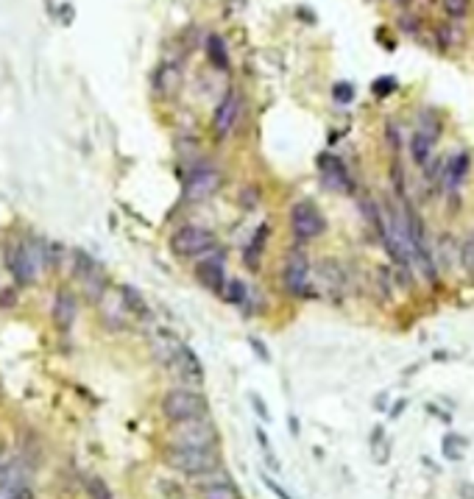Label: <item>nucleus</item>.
I'll list each match as a JSON object with an SVG mask.
<instances>
[{
    "label": "nucleus",
    "mask_w": 474,
    "mask_h": 499,
    "mask_svg": "<svg viewBox=\"0 0 474 499\" xmlns=\"http://www.w3.org/2000/svg\"><path fill=\"white\" fill-rule=\"evenodd\" d=\"M50 243L42 238H25L17 243H6V265L17 284H36L39 273L48 268Z\"/></svg>",
    "instance_id": "f257e3e1"
},
{
    "label": "nucleus",
    "mask_w": 474,
    "mask_h": 499,
    "mask_svg": "<svg viewBox=\"0 0 474 499\" xmlns=\"http://www.w3.org/2000/svg\"><path fill=\"white\" fill-rule=\"evenodd\" d=\"M162 461L171 472L187 477V480H196V477H204L215 469L224 466V452L221 449H182V447H168L162 449Z\"/></svg>",
    "instance_id": "f03ea898"
},
{
    "label": "nucleus",
    "mask_w": 474,
    "mask_h": 499,
    "mask_svg": "<svg viewBox=\"0 0 474 499\" xmlns=\"http://www.w3.org/2000/svg\"><path fill=\"white\" fill-rule=\"evenodd\" d=\"M168 447L182 449H221V430L213 416L171 424L168 427Z\"/></svg>",
    "instance_id": "7ed1b4c3"
},
{
    "label": "nucleus",
    "mask_w": 474,
    "mask_h": 499,
    "mask_svg": "<svg viewBox=\"0 0 474 499\" xmlns=\"http://www.w3.org/2000/svg\"><path fill=\"white\" fill-rule=\"evenodd\" d=\"M162 416L171 421V424H182V421H193V419H204L210 416V399L207 393L196 391V388H171L162 402Z\"/></svg>",
    "instance_id": "20e7f679"
},
{
    "label": "nucleus",
    "mask_w": 474,
    "mask_h": 499,
    "mask_svg": "<svg viewBox=\"0 0 474 499\" xmlns=\"http://www.w3.org/2000/svg\"><path fill=\"white\" fill-rule=\"evenodd\" d=\"M218 249V235L207 226H182L171 235V251L176 256H204L210 251Z\"/></svg>",
    "instance_id": "39448f33"
},
{
    "label": "nucleus",
    "mask_w": 474,
    "mask_h": 499,
    "mask_svg": "<svg viewBox=\"0 0 474 499\" xmlns=\"http://www.w3.org/2000/svg\"><path fill=\"white\" fill-rule=\"evenodd\" d=\"M290 232L299 243H310L326 232V218L315 207V201H296L290 207Z\"/></svg>",
    "instance_id": "423d86ee"
},
{
    "label": "nucleus",
    "mask_w": 474,
    "mask_h": 499,
    "mask_svg": "<svg viewBox=\"0 0 474 499\" xmlns=\"http://www.w3.org/2000/svg\"><path fill=\"white\" fill-rule=\"evenodd\" d=\"M221 187H224V173L213 165H199L185 176L182 196L187 204H201V201H210Z\"/></svg>",
    "instance_id": "0eeeda50"
},
{
    "label": "nucleus",
    "mask_w": 474,
    "mask_h": 499,
    "mask_svg": "<svg viewBox=\"0 0 474 499\" xmlns=\"http://www.w3.org/2000/svg\"><path fill=\"white\" fill-rule=\"evenodd\" d=\"M168 371H171V377L179 382V388H196V391H201V385H204V379H207V371H204L201 357H199L187 343H182V346L176 349V354L168 360Z\"/></svg>",
    "instance_id": "6e6552de"
},
{
    "label": "nucleus",
    "mask_w": 474,
    "mask_h": 499,
    "mask_svg": "<svg viewBox=\"0 0 474 499\" xmlns=\"http://www.w3.org/2000/svg\"><path fill=\"white\" fill-rule=\"evenodd\" d=\"M282 287L293 298H310V259L301 249H290L282 265Z\"/></svg>",
    "instance_id": "1a4fd4ad"
},
{
    "label": "nucleus",
    "mask_w": 474,
    "mask_h": 499,
    "mask_svg": "<svg viewBox=\"0 0 474 499\" xmlns=\"http://www.w3.org/2000/svg\"><path fill=\"white\" fill-rule=\"evenodd\" d=\"M196 279H199V284L204 290H210L215 296L224 293V284H227L229 276H227V259H224L221 249L204 254V259L196 265Z\"/></svg>",
    "instance_id": "9d476101"
},
{
    "label": "nucleus",
    "mask_w": 474,
    "mask_h": 499,
    "mask_svg": "<svg viewBox=\"0 0 474 499\" xmlns=\"http://www.w3.org/2000/svg\"><path fill=\"white\" fill-rule=\"evenodd\" d=\"M76 318H78V298H76V290L64 284L56 290V298L50 307V321L59 329V335H70Z\"/></svg>",
    "instance_id": "9b49d317"
},
{
    "label": "nucleus",
    "mask_w": 474,
    "mask_h": 499,
    "mask_svg": "<svg viewBox=\"0 0 474 499\" xmlns=\"http://www.w3.org/2000/svg\"><path fill=\"white\" fill-rule=\"evenodd\" d=\"M98 312H101V321H103V326H106L109 332H126V329H131V321H134V318L129 315V310H126L120 293L106 290L103 298L98 301Z\"/></svg>",
    "instance_id": "f8f14e48"
},
{
    "label": "nucleus",
    "mask_w": 474,
    "mask_h": 499,
    "mask_svg": "<svg viewBox=\"0 0 474 499\" xmlns=\"http://www.w3.org/2000/svg\"><path fill=\"white\" fill-rule=\"evenodd\" d=\"M237 115H240V92H237V89H229V92L224 95V101L218 103L215 115H213V134H215L218 140H227V137L232 134V129H235V123H237Z\"/></svg>",
    "instance_id": "ddd939ff"
},
{
    "label": "nucleus",
    "mask_w": 474,
    "mask_h": 499,
    "mask_svg": "<svg viewBox=\"0 0 474 499\" xmlns=\"http://www.w3.org/2000/svg\"><path fill=\"white\" fill-rule=\"evenodd\" d=\"M318 168H321V176H324V185L329 190H340V193H349L354 185H352V176L346 171V165L332 157V154H321L318 157Z\"/></svg>",
    "instance_id": "4468645a"
},
{
    "label": "nucleus",
    "mask_w": 474,
    "mask_h": 499,
    "mask_svg": "<svg viewBox=\"0 0 474 499\" xmlns=\"http://www.w3.org/2000/svg\"><path fill=\"white\" fill-rule=\"evenodd\" d=\"M182 343H185V340H182L176 332H171V329H157L154 338H151V354H154L157 363L168 366V360L176 354V349H179Z\"/></svg>",
    "instance_id": "2eb2a0df"
},
{
    "label": "nucleus",
    "mask_w": 474,
    "mask_h": 499,
    "mask_svg": "<svg viewBox=\"0 0 474 499\" xmlns=\"http://www.w3.org/2000/svg\"><path fill=\"white\" fill-rule=\"evenodd\" d=\"M117 293H120V298H123V304H126V310H129V315H131L134 321H151V318H154L151 304L145 301V296H143L137 287L123 284Z\"/></svg>",
    "instance_id": "dca6fc26"
},
{
    "label": "nucleus",
    "mask_w": 474,
    "mask_h": 499,
    "mask_svg": "<svg viewBox=\"0 0 474 499\" xmlns=\"http://www.w3.org/2000/svg\"><path fill=\"white\" fill-rule=\"evenodd\" d=\"M268 232H271V226H268V224L257 226V232L251 235L248 246H245V251H243V262H245V268H248V270H254V273L259 270V259H262V251H265Z\"/></svg>",
    "instance_id": "f3484780"
},
{
    "label": "nucleus",
    "mask_w": 474,
    "mask_h": 499,
    "mask_svg": "<svg viewBox=\"0 0 474 499\" xmlns=\"http://www.w3.org/2000/svg\"><path fill=\"white\" fill-rule=\"evenodd\" d=\"M207 56H210L213 67L229 70V50H227L224 36H218V34H210V36H207Z\"/></svg>",
    "instance_id": "a211bd4d"
},
{
    "label": "nucleus",
    "mask_w": 474,
    "mask_h": 499,
    "mask_svg": "<svg viewBox=\"0 0 474 499\" xmlns=\"http://www.w3.org/2000/svg\"><path fill=\"white\" fill-rule=\"evenodd\" d=\"M466 173H469V154H458V157H452V162L447 165L444 179H447V185L455 190V187H461V185H464Z\"/></svg>",
    "instance_id": "6ab92c4d"
},
{
    "label": "nucleus",
    "mask_w": 474,
    "mask_h": 499,
    "mask_svg": "<svg viewBox=\"0 0 474 499\" xmlns=\"http://www.w3.org/2000/svg\"><path fill=\"white\" fill-rule=\"evenodd\" d=\"M81 489H84L87 499H115L112 489L106 486V480H103V477H98V475H84Z\"/></svg>",
    "instance_id": "aec40b11"
},
{
    "label": "nucleus",
    "mask_w": 474,
    "mask_h": 499,
    "mask_svg": "<svg viewBox=\"0 0 474 499\" xmlns=\"http://www.w3.org/2000/svg\"><path fill=\"white\" fill-rule=\"evenodd\" d=\"M410 154H413V162L424 168V165L430 162V157H433V140L424 137L422 131H416V134L410 137Z\"/></svg>",
    "instance_id": "412c9836"
},
{
    "label": "nucleus",
    "mask_w": 474,
    "mask_h": 499,
    "mask_svg": "<svg viewBox=\"0 0 474 499\" xmlns=\"http://www.w3.org/2000/svg\"><path fill=\"white\" fill-rule=\"evenodd\" d=\"M199 499H245V497H243V491L237 489L235 480H229V483H221V486L201 489V491H199Z\"/></svg>",
    "instance_id": "4be33fe9"
},
{
    "label": "nucleus",
    "mask_w": 474,
    "mask_h": 499,
    "mask_svg": "<svg viewBox=\"0 0 474 499\" xmlns=\"http://www.w3.org/2000/svg\"><path fill=\"white\" fill-rule=\"evenodd\" d=\"M245 296H248V284H245V282H240V279H227L224 293H221L224 301H229V304H245Z\"/></svg>",
    "instance_id": "5701e85b"
},
{
    "label": "nucleus",
    "mask_w": 474,
    "mask_h": 499,
    "mask_svg": "<svg viewBox=\"0 0 474 499\" xmlns=\"http://www.w3.org/2000/svg\"><path fill=\"white\" fill-rule=\"evenodd\" d=\"M416 131H422L424 137H430L433 143H436V137L441 134V123H438V117L427 109V112H422V117H419V129Z\"/></svg>",
    "instance_id": "b1692460"
},
{
    "label": "nucleus",
    "mask_w": 474,
    "mask_h": 499,
    "mask_svg": "<svg viewBox=\"0 0 474 499\" xmlns=\"http://www.w3.org/2000/svg\"><path fill=\"white\" fill-rule=\"evenodd\" d=\"M438 254H441L444 265H455V262H461V246H455V240H452L450 235H444V238H441Z\"/></svg>",
    "instance_id": "393cba45"
},
{
    "label": "nucleus",
    "mask_w": 474,
    "mask_h": 499,
    "mask_svg": "<svg viewBox=\"0 0 474 499\" xmlns=\"http://www.w3.org/2000/svg\"><path fill=\"white\" fill-rule=\"evenodd\" d=\"M444 8L452 20H464L469 14V0H444Z\"/></svg>",
    "instance_id": "a878e982"
},
{
    "label": "nucleus",
    "mask_w": 474,
    "mask_h": 499,
    "mask_svg": "<svg viewBox=\"0 0 474 499\" xmlns=\"http://www.w3.org/2000/svg\"><path fill=\"white\" fill-rule=\"evenodd\" d=\"M461 262H464L466 273L474 276V232L466 238V243H464V249H461Z\"/></svg>",
    "instance_id": "bb28decb"
},
{
    "label": "nucleus",
    "mask_w": 474,
    "mask_h": 499,
    "mask_svg": "<svg viewBox=\"0 0 474 499\" xmlns=\"http://www.w3.org/2000/svg\"><path fill=\"white\" fill-rule=\"evenodd\" d=\"M332 95H335V101H338V103H349V101L354 98V87H352V84H346V81H340V84H335Z\"/></svg>",
    "instance_id": "cd10ccee"
},
{
    "label": "nucleus",
    "mask_w": 474,
    "mask_h": 499,
    "mask_svg": "<svg viewBox=\"0 0 474 499\" xmlns=\"http://www.w3.org/2000/svg\"><path fill=\"white\" fill-rule=\"evenodd\" d=\"M424 168H427V179H430L433 185H438V182H441V176H444V171H447V162H444V159H436L433 165L427 162Z\"/></svg>",
    "instance_id": "c85d7f7f"
},
{
    "label": "nucleus",
    "mask_w": 474,
    "mask_h": 499,
    "mask_svg": "<svg viewBox=\"0 0 474 499\" xmlns=\"http://www.w3.org/2000/svg\"><path fill=\"white\" fill-rule=\"evenodd\" d=\"M262 483H265V489H268V491H271V494H273L276 499H293L290 494H287V491H285V489H282V486H279V483H276V480H273V477L262 475Z\"/></svg>",
    "instance_id": "c756f323"
},
{
    "label": "nucleus",
    "mask_w": 474,
    "mask_h": 499,
    "mask_svg": "<svg viewBox=\"0 0 474 499\" xmlns=\"http://www.w3.org/2000/svg\"><path fill=\"white\" fill-rule=\"evenodd\" d=\"M248 399H251V407L257 410V416H259L262 421H268V419H271V413H268V407H265V402H262V396L251 391V393H248Z\"/></svg>",
    "instance_id": "7c9ffc66"
},
{
    "label": "nucleus",
    "mask_w": 474,
    "mask_h": 499,
    "mask_svg": "<svg viewBox=\"0 0 474 499\" xmlns=\"http://www.w3.org/2000/svg\"><path fill=\"white\" fill-rule=\"evenodd\" d=\"M402 28L408 31V34H419V28H422V20L419 17H413V14H402Z\"/></svg>",
    "instance_id": "2f4dec72"
},
{
    "label": "nucleus",
    "mask_w": 474,
    "mask_h": 499,
    "mask_svg": "<svg viewBox=\"0 0 474 499\" xmlns=\"http://www.w3.org/2000/svg\"><path fill=\"white\" fill-rule=\"evenodd\" d=\"M248 346L257 352V357H259L262 363H271V352L265 349V343H262V340H257V338H248Z\"/></svg>",
    "instance_id": "473e14b6"
},
{
    "label": "nucleus",
    "mask_w": 474,
    "mask_h": 499,
    "mask_svg": "<svg viewBox=\"0 0 474 499\" xmlns=\"http://www.w3.org/2000/svg\"><path fill=\"white\" fill-rule=\"evenodd\" d=\"M394 87H396V81H394V78H380V81L374 84V92H377V95H388Z\"/></svg>",
    "instance_id": "72a5a7b5"
},
{
    "label": "nucleus",
    "mask_w": 474,
    "mask_h": 499,
    "mask_svg": "<svg viewBox=\"0 0 474 499\" xmlns=\"http://www.w3.org/2000/svg\"><path fill=\"white\" fill-rule=\"evenodd\" d=\"M254 435H257V444H259V449H262L265 455H268V452H273V449H271V444H268V435H265V430H262V427H257V433H254Z\"/></svg>",
    "instance_id": "f704fd0d"
},
{
    "label": "nucleus",
    "mask_w": 474,
    "mask_h": 499,
    "mask_svg": "<svg viewBox=\"0 0 474 499\" xmlns=\"http://www.w3.org/2000/svg\"><path fill=\"white\" fill-rule=\"evenodd\" d=\"M388 140H391V145H394V151H396V148H399V134H396L394 126H388Z\"/></svg>",
    "instance_id": "c9c22d12"
},
{
    "label": "nucleus",
    "mask_w": 474,
    "mask_h": 499,
    "mask_svg": "<svg viewBox=\"0 0 474 499\" xmlns=\"http://www.w3.org/2000/svg\"><path fill=\"white\" fill-rule=\"evenodd\" d=\"M287 424H290V433H293V435H299V419H296V416H290V421H287Z\"/></svg>",
    "instance_id": "e433bc0d"
},
{
    "label": "nucleus",
    "mask_w": 474,
    "mask_h": 499,
    "mask_svg": "<svg viewBox=\"0 0 474 499\" xmlns=\"http://www.w3.org/2000/svg\"><path fill=\"white\" fill-rule=\"evenodd\" d=\"M394 3H410V0H394Z\"/></svg>",
    "instance_id": "4c0bfd02"
}]
</instances>
